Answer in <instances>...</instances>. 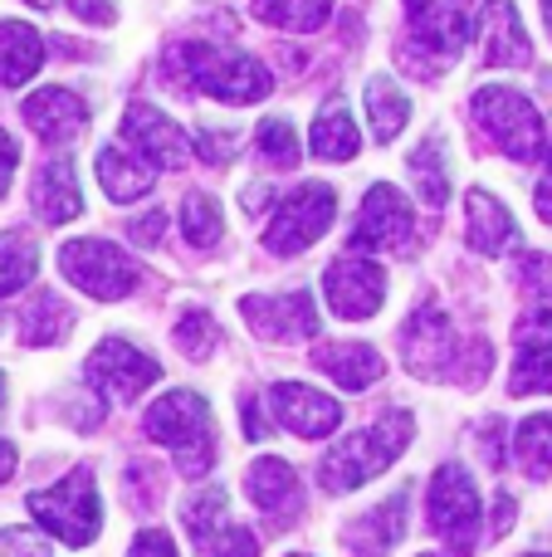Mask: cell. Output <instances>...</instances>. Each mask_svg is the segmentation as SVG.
Listing matches in <instances>:
<instances>
[{
  "label": "cell",
  "mask_w": 552,
  "mask_h": 557,
  "mask_svg": "<svg viewBox=\"0 0 552 557\" xmlns=\"http://www.w3.org/2000/svg\"><path fill=\"white\" fill-rule=\"evenodd\" d=\"M401 357L416 376H436V382H460V386H479L494 362L485 337L465 343L450 327V318L440 308H416L401 327Z\"/></svg>",
  "instance_id": "obj_1"
},
{
  "label": "cell",
  "mask_w": 552,
  "mask_h": 557,
  "mask_svg": "<svg viewBox=\"0 0 552 557\" xmlns=\"http://www.w3.org/2000/svg\"><path fill=\"white\" fill-rule=\"evenodd\" d=\"M411 435H416V421H411V411H387L377 425H372V431L348 435V441H338L328 455H323L318 484L328 494L362 490V484L377 480V474L387 470V465L397 460L401 450H406Z\"/></svg>",
  "instance_id": "obj_2"
},
{
  "label": "cell",
  "mask_w": 552,
  "mask_h": 557,
  "mask_svg": "<svg viewBox=\"0 0 552 557\" xmlns=\"http://www.w3.org/2000/svg\"><path fill=\"white\" fill-rule=\"evenodd\" d=\"M142 425L156 445H166V450L176 455V470H181L186 480L211 474V465H215V421H211V406H205L196 392L156 396V406L147 411Z\"/></svg>",
  "instance_id": "obj_3"
},
{
  "label": "cell",
  "mask_w": 552,
  "mask_h": 557,
  "mask_svg": "<svg viewBox=\"0 0 552 557\" xmlns=\"http://www.w3.org/2000/svg\"><path fill=\"white\" fill-rule=\"evenodd\" d=\"M176 59L186 64V84L211 94L215 103H260L269 98L274 74L244 49H221V45H181Z\"/></svg>",
  "instance_id": "obj_4"
},
{
  "label": "cell",
  "mask_w": 552,
  "mask_h": 557,
  "mask_svg": "<svg viewBox=\"0 0 552 557\" xmlns=\"http://www.w3.org/2000/svg\"><path fill=\"white\" fill-rule=\"evenodd\" d=\"M469 108H475L479 127L489 133V143H494L499 152H509L514 162H538V157L548 152L543 113H538V108L528 103L518 88L489 84V88H479V94L469 98Z\"/></svg>",
  "instance_id": "obj_5"
},
{
  "label": "cell",
  "mask_w": 552,
  "mask_h": 557,
  "mask_svg": "<svg viewBox=\"0 0 552 557\" xmlns=\"http://www.w3.org/2000/svg\"><path fill=\"white\" fill-rule=\"evenodd\" d=\"M29 513H35L39 529H49L59 543L68 548H88L103 529V504H98V484L93 470H74L59 484L29 494Z\"/></svg>",
  "instance_id": "obj_6"
},
{
  "label": "cell",
  "mask_w": 552,
  "mask_h": 557,
  "mask_svg": "<svg viewBox=\"0 0 552 557\" xmlns=\"http://www.w3.org/2000/svg\"><path fill=\"white\" fill-rule=\"evenodd\" d=\"M426 519L430 533L450 548V557H469L479 543V490L469 480V470L460 465H440L430 474V490H426Z\"/></svg>",
  "instance_id": "obj_7"
},
{
  "label": "cell",
  "mask_w": 552,
  "mask_h": 557,
  "mask_svg": "<svg viewBox=\"0 0 552 557\" xmlns=\"http://www.w3.org/2000/svg\"><path fill=\"white\" fill-rule=\"evenodd\" d=\"M59 270L74 288H84L98 304H113V298H127L137 284H142V270L117 250L113 240H68L59 250Z\"/></svg>",
  "instance_id": "obj_8"
},
{
  "label": "cell",
  "mask_w": 552,
  "mask_h": 557,
  "mask_svg": "<svg viewBox=\"0 0 552 557\" xmlns=\"http://www.w3.org/2000/svg\"><path fill=\"white\" fill-rule=\"evenodd\" d=\"M333 215H338V191L323 186V182H309V186H299L293 196L279 201L269 231H264V245H269L274 255H299V250H309V245H318L323 235H328Z\"/></svg>",
  "instance_id": "obj_9"
},
{
  "label": "cell",
  "mask_w": 552,
  "mask_h": 557,
  "mask_svg": "<svg viewBox=\"0 0 552 557\" xmlns=\"http://www.w3.org/2000/svg\"><path fill=\"white\" fill-rule=\"evenodd\" d=\"M84 376L103 401H137V396L162 376V367H156V357H147L142 347L127 343V337H103V343L88 352Z\"/></svg>",
  "instance_id": "obj_10"
},
{
  "label": "cell",
  "mask_w": 552,
  "mask_h": 557,
  "mask_svg": "<svg viewBox=\"0 0 552 557\" xmlns=\"http://www.w3.org/2000/svg\"><path fill=\"white\" fill-rule=\"evenodd\" d=\"M352 250H397L411 255L416 250V215H411V201L397 191V186L377 182L367 191L357 211V225H352Z\"/></svg>",
  "instance_id": "obj_11"
},
{
  "label": "cell",
  "mask_w": 552,
  "mask_h": 557,
  "mask_svg": "<svg viewBox=\"0 0 552 557\" xmlns=\"http://www.w3.org/2000/svg\"><path fill=\"white\" fill-rule=\"evenodd\" d=\"M406 20H411V45L430 54L426 74H440V69L455 64L465 54L469 35H475L469 10L446 5V0H406Z\"/></svg>",
  "instance_id": "obj_12"
},
{
  "label": "cell",
  "mask_w": 552,
  "mask_h": 557,
  "mask_svg": "<svg viewBox=\"0 0 552 557\" xmlns=\"http://www.w3.org/2000/svg\"><path fill=\"white\" fill-rule=\"evenodd\" d=\"M323 294H328L333 313L338 318H352V323H367V318L381 313L387 304V274L367 260V255H342V260L328 264L323 274Z\"/></svg>",
  "instance_id": "obj_13"
},
{
  "label": "cell",
  "mask_w": 552,
  "mask_h": 557,
  "mask_svg": "<svg viewBox=\"0 0 552 557\" xmlns=\"http://www.w3.org/2000/svg\"><path fill=\"white\" fill-rule=\"evenodd\" d=\"M240 313L250 318V327L269 343H303L318 337V304L313 288H289V294H250L240 298Z\"/></svg>",
  "instance_id": "obj_14"
},
{
  "label": "cell",
  "mask_w": 552,
  "mask_h": 557,
  "mask_svg": "<svg viewBox=\"0 0 552 557\" xmlns=\"http://www.w3.org/2000/svg\"><path fill=\"white\" fill-rule=\"evenodd\" d=\"M123 143L133 152H142L147 162L162 166H191L196 162V137L181 133V123H172L166 113H156L152 103H133L123 113Z\"/></svg>",
  "instance_id": "obj_15"
},
{
  "label": "cell",
  "mask_w": 552,
  "mask_h": 557,
  "mask_svg": "<svg viewBox=\"0 0 552 557\" xmlns=\"http://www.w3.org/2000/svg\"><path fill=\"white\" fill-rule=\"evenodd\" d=\"M269 411H274V421H279L289 435H299V441H323V435H333L342 425V406L333 401V396L303 386V382H279L274 386Z\"/></svg>",
  "instance_id": "obj_16"
},
{
  "label": "cell",
  "mask_w": 552,
  "mask_h": 557,
  "mask_svg": "<svg viewBox=\"0 0 552 557\" xmlns=\"http://www.w3.org/2000/svg\"><path fill=\"white\" fill-rule=\"evenodd\" d=\"M524 313H518L514 343L518 347H552V260L548 255H524L514 264Z\"/></svg>",
  "instance_id": "obj_17"
},
{
  "label": "cell",
  "mask_w": 552,
  "mask_h": 557,
  "mask_svg": "<svg viewBox=\"0 0 552 557\" xmlns=\"http://www.w3.org/2000/svg\"><path fill=\"white\" fill-rule=\"evenodd\" d=\"M20 113L35 127V137H45V143H54V147L84 137V127H88V103L64 84H49V88H39V94H29L25 103H20Z\"/></svg>",
  "instance_id": "obj_18"
},
{
  "label": "cell",
  "mask_w": 552,
  "mask_h": 557,
  "mask_svg": "<svg viewBox=\"0 0 552 557\" xmlns=\"http://www.w3.org/2000/svg\"><path fill=\"white\" fill-rule=\"evenodd\" d=\"M479 39H485V64L489 69H528L534 64V45L524 35L514 0H485L479 5Z\"/></svg>",
  "instance_id": "obj_19"
},
{
  "label": "cell",
  "mask_w": 552,
  "mask_h": 557,
  "mask_svg": "<svg viewBox=\"0 0 552 557\" xmlns=\"http://www.w3.org/2000/svg\"><path fill=\"white\" fill-rule=\"evenodd\" d=\"M244 494L254 499V509H264L269 519H279V523H289L293 513H299V504H303L299 474H293V465L279 460V455H264V460L250 465V474H244Z\"/></svg>",
  "instance_id": "obj_20"
},
{
  "label": "cell",
  "mask_w": 552,
  "mask_h": 557,
  "mask_svg": "<svg viewBox=\"0 0 552 557\" xmlns=\"http://www.w3.org/2000/svg\"><path fill=\"white\" fill-rule=\"evenodd\" d=\"M465 235L469 245H475L479 255H489V260H499V255H509L524 235H518V221L509 215L504 201H494L489 191H469L465 196Z\"/></svg>",
  "instance_id": "obj_21"
},
{
  "label": "cell",
  "mask_w": 552,
  "mask_h": 557,
  "mask_svg": "<svg viewBox=\"0 0 552 557\" xmlns=\"http://www.w3.org/2000/svg\"><path fill=\"white\" fill-rule=\"evenodd\" d=\"M29 196H35V215L45 225H64L74 221L78 211H84V186H78V166L68 162V157H54V162L39 166L35 186H29Z\"/></svg>",
  "instance_id": "obj_22"
},
{
  "label": "cell",
  "mask_w": 552,
  "mask_h": 557,
  "mask_svg": "<svg viewBox=\"0 0 552 557\" xmlns=\"http://www.w3.org/2000/svg\"><path fill=\"white\" fill-rule=\"evenodd\" d=\"M98 182H103L108 201L127 206V201H142V196L156 186V166L147 162L142 152H133L127 143L123 147L108 143L103 152H98Z\"/></svg>",
  "instance_id": "obj_23"
},
{
  "label": "cell",
  "mask_w": 552,
  "mask_h": 557,
  "mask_svg": "<svg viewBox=\"0 0 552 557\" xmlns=\"http://www.w3.org/2000/svg\"><path fill=\"white\" fill-rule=\"evenodd\" d=\"M313 362L338 386H348V392H362V386L381 382V372H387L377 347H367V343H318L313 347Z\"/></svg>",
  "instance_id": "obj_24"
},
{
  "label": "cell",
  "mask_w": 552,
  "mask_h": 557,
  "mask_svg": "<svg viewBox=\"0 0 552 557\" xmlns=\"http://www.w3.org/2000/svg\"><path fill=\"white\" fill-rule=\"evenodd\" d=\"M45 64V39L25 20H0V88H20Z\"/></svg>",
  "instance_id": "obj_25"
},
{
  "label": "cell",
  "mask_w": 552,
  "mask_h": 557,
  "mask_svg": "<svg viewBox=\"0 0 552 557\" xmlns=\"http://www.w3.org/2000/svg\"><path fill=\"white\" fill-rule=\"evenodd\" d=\"M401 533H406V490H397L387 504H377L372 513H362V519L352 523L348 529L352 557H387Z\"/></svg>",
  "instance_id": "obj_26"
},
{
  "label": "cell",
  "mask_w": 552,
  "mask_h": 557,
  "mask_svg": "<svg viewBox=\"0 0 552 557\" xmlns=\"http://www.w3.org/2000/svg\"><path fill=\"white\" fill-rule=\"evenodd\" d=\"M362 147V133L352 123V108L342 98H333L318 117H313V133H309V152L318 162H352Z\"/></svg>",
  "instance_id": "obj_27"
},
{
  "label": "cell",
  "mask_w": 552,
  "mask_h": 557,
  "mask_svg": "<svg viewBox=\"0 0 552 557\" xmlns=\"http://www.w3.org/2000/svg\"><path fill=\"white\" fill-rule=\"evenodd\" d=\"M68 333H74V308L59 294H49V288L25 308V318H20V343L25 347H54V343H64Z\"/></svg>",
  "instance_id": "obj_28"
},
{
  "label": "cell",
  "mask_w": 552,
  "mask_h": 557,
  "mask_svg": "<svg viewBox=\"0 0 552 557\" xmlns=\"http://www.w3.org/2000/svg\"><path fill=\"white\" fill-rule=\"evenodd\" d=\"M367 123H372V137H377V143L401 137V127L411 123V98L401 94V84L372 78L367 84Z\"/></svg>",
  "instance_id": "obj_29"
},
{
  "label": "cell",
  "mask_w": 552,
  "mask_h": 557,
  "mask_svg": "<svg viewBox=\"0 0 552 557\" xmlns=\"http://www.w3.org/2000/svg\"><path fill=\"white\" fill-rule=\"evenodd\" d=\"M411 176H416V191L430 211L450 201V172H446V143L440 137H426V143L411 152Z\"/></svg>",
  "instance_id": "obj_30"
},
{
  "label": "cell",
  "mask_w": 552,
  "mask_h": 557,
  "mask_svg": "<svg viewBox=\"0 0 552 557\" xmlns=\"http://www.w3.org/2000/svg\"><path fill=\"white\" fill-rule=\"evenodd\" d=\"M254 15L279 29H293V35H313L328 25L333 0H254Z\"/></svg>",
  "instance_id": "obj_31"
},
{
  "label": "cell",
  "mask_w": 552,
  "mask_h": 557,
  "mask_svg": "<svg viewBox=\"0 0 552 557\" xmlns=\"http://www.w3.org/2000/svg\"><path fill=\"white\" fill-rule=\"evenodd\" d=\"M514 455H518V465H524L528 480H548L552 474V411H538L518 425Z\"/></svg>",
  "instance_id": "obj_32"
},
{
  "label": "cell",
  "mask_w": 552,
  "mask_h": 557,
  "mask_svg": "<svg viewBox=\"0 0 552 557\" xmlns=\"http://www.w3.org/2000/svg\"><path fill=\"white\" fill-rule=\"evenodd\" d=\"M181 519H186V533L196 539V548L211 553V543L230 529V519H225V490H196L191 499H186Z\"/></svg>",
  "instance_id": "obj_33"
},
{
  "label": "cell",
  "mask_w": 552,
  "mask_h": 557,
  "mask_svg": "<svg viewBox=\"0 0 552 557\" xmlns=\"http://www.w3.org/2000/svg\"><path fill=\"white\" fill-rule=\"evenodd\" d=\"M39 270V250L25 235H0V298L20 294Z\"/></svg>",
  "instance_id": "obj_34"
},
{
  "label": "cell",
  "mask_w": 552,
  "mask_h": 557,
  "mask_svg": "<svg viewBox=\"0 0 552 557\" xmlns=\"http://www.w3.org/2000/svg\"><path fill=\"white\" fill-rule=\"evenodd\" d=\"M181 231L196 250H215V240L225 235V215H221V206H215V196H186Z\"/></svg>",
  "instance_id": "obj_35"
},
{
  "label": "cell",
  "mask_w": 552,
  "mask_h": 557,
  "mask_svg": "<svg viewBox=\"0 0 552 557\" xmlns=\"http://www.w3.org/2000/svg\"><path fill=\"white\" fill-rule=\"evenodd\" d=\"M509 392L514 396L552 392V347H518L514 372H509Z\"/></svg>",
  "instance_id": "obj_36"
},
{
  "label": "cell",
  "mask_w": 552,
  "mask_h": 557,
  "mask_svg": "<svg viewBox=\"0 0 552 557\" xmlns=\"http://www.w3.org/2000/svg\"><path fill=\"white\" fill-rule=\"evenodd\" d=\"M254 143H260V157L269 166H299V137H293L289 117H264Z\"/></svg>",
  "instance_id": "obj_37"
},
{
  "label": "cell",
  "mask_w": 552,
  "mask_h": 557,
  "mask_svg": "<svg viewBox=\"0 0 552 557\" xmlns=\"http://www.w3.org/2000/svg\"><path fill=\"white\" fill-rule=\"evenodd\" d=\"M215 318L211 313H186L181 323H176V347H181L186 357H205L215 347Z\"/></svg>",
  "instance_id": "obj_38"
},
{
  "label": "cell",
  "mask_w": 552,
  "mask_h": 557,
  "mask_svg": "<svg viewBox=\"0 0 552 557\" xmlns=\"http://www.w3.org/2000/svg\"><path fill=\"white\" fill-rule=\"evenodd\" d=\"M0 557H54L35 529H0Z\"/></svg>",
  "instance_id": "obj_39"
},
{
  "label": "cell",
  "mask_w": 552,
  "mask_h": 557,
  "mask_svg": "<svg viewBox=\"0 0 552 557\" xmlns=\"http://www.w3.org/2000/svg\"><path fill=\"white\" fill-rule=\"evenodd\" d=\"M235 147H240V137H235V133H215V127H196V152H201L211 166H221L225 157L235 152Z\"/></svg>",
  "instance_id": "obj_40"
},
{
  "label": "cell",
  "mask_w": 552,
  "mask_h": 557,
  "mask_svg": "<svg viewBox=\"0 0 552 557\" xmlns=\"http://www.w3.org/2000/svg\"><path fill=\"white\" fill-rule=\"evenodd\" d=\"M211 557H260V539H254L250 529H225L221 539L211 543Z\"/></svg>",
  "instance_id": "obj_41"
},
{
  "label": "cell",
  "mask_w": 552,
  "mask_h": 557,
  "mask_svg": "<svg viewBox=\"0 0 552 557\" xmlns=\"http://www.w3.org/2000/svg\"><path fill=\"white\" fill-rule=\"evenodd\" d=\"M127 557H181V553H176V543H172V533L166 529H142L133 539V553Z\"/></svg>",
  "instance_id": "obj_42"
},
{
  "label": "cell",
  "mask_w": 552,
  "mask_h": 557,
  "mask_svg": "<svg viewBox=\"0 0 552 557\" xmlns=\"http://www.w3.org/2000/svg\"><path fill=\"white\" fill-rule=\"evenodd\" d=\"M68 15L103 29V25H113L117 20V0H68Z\"/></svg>",
  "instance_id": "obj_43"
},
{
  "label": "cell",
  "mask_w": 552,
  "mask_h": 557,
  "mask_svg": "<svg viewBox=\"0 0 552 557\" xmlns=\"http://www.w3.org/2000/svg\"><path fill=\"white\" fill-rule=\"evenodd\" d=\"M162 231H166V215H162V211H147L142 221H133V225H127V235H133V240L142 245V250H152V245L162 240Z\"/></svg>",
  "instance_id": "obj_44"
},
{
  "label": "cell",
  "mask_w": 552,
  "mask_h": 557,
  "mask_svg": "<svg viewBox=\"0 0 552 557\" xmlns=\"http://www.w3.org/2000/svg\"><path fill=\"white\" fill-rule=\"evenodd\" d=\"M504 421H485V435H479V445H485V455H489V465L494 470H504Z\"/></svg>",
  "instance_id": "obj_45"
},
{
  "label": "cell",
  "mask_w": 552,
  "mask_h": 557,
  "mask_svg": "<svg viewBox=\"0 0 552 557\" xmlns=\"http://www.w3.org/2000/svg\"><path fill=\"white\" fill-rule=\"evenodd\" d=\"M15 162H20V147H15V137L0 127V196L10 191V176H15Z\"/></svg>",
  "instance_id": "obj_46"
},
{
  "label": "cell",
  "mask_w": 552,
  "mask_h": 557,
  "mask_svg": "<svg viewBox=\"0 0 552 557\" xmlns=\"http://www.w3.org/2000/svg\"><path fill=\"white\" fill-rule=\"evenodd\" d=\"M514 513H518V504L509 499V494H499L494 499V539H504V533L514 529Z\"/></svg>",
  "instance_id": "obj_47"
},
{
  "label": "cell",
  "mask_w": 552,
  "mask_h": 557,
  "mask_svg": "<svg viewBox=\"0 0 552 557\" xmlns=\"http://www.w3.org/2000/svg\"><path fill=\"white\" fill-rule=\"evenodd\" d=\"M538 215L552 225V162H548V172H543V182H538Z\"/></svg>",
  "instance_id": "obj_48"
},
{
  "label": "cell",
  "mask_w": 552,
  "mask_h": 557,
  "mask_svg": "<svg viewBox=\"0 0 552 557\" xmlns=\"http://www.w3.org/2000/svg\"><path fill=\"white\" fill-rule=\"evenodd\" d=\"M10 474H15V445L0 441V484H5Z\"/></svg>",
  "instance_id": "obj_49"
},
{
  "label": "cell",
  "mask_w": 552,
  "mask_h": 557,
  "mask_svg": "<svg viewBox=\"0 0 552 557\" xmlns=\"http://www.w3.org/2000/svg\"><path fill=\"white\" fill-rule=\"evenodd\" d=\"M147 474H152V470H147V465H133V474H127V480L147 484ZM156 499H162V490H152V494H147V499H142V509H152V504H156Z\"/></svg>",
  "instance_id": "obj_50"
},
{
  "label": "cell",
  "mask_w": 552,
  "mask_h": 557,
  "mask_svg": "<svg viewBox=\"0 0 552 557\" xmlns=\"http://www.w3.org/2000/svg\"><path fill=\"white\" fill-rule=\"evenodd\" d=\"M543 25H548V35H552V0H543Z\"/></svg>",
  "instance_id": "obj_51"
},
{
  "label": "cell",
  "mask_w": 552,
  "mask_h": 557,
  "mask_svg": "<svg viewBox=\"0 0 552 557\" xmlns=\"http://www.w3.org/2000/svg\"><path fill=\"white\" fill-rule=\"evenodd\" d=\"M25 5H35V10H49V5H54V0H25Z\"/></svg>",
  "instance_id": "obj_52"
},
{
  "label": "cell",
  "mask_w": 552,
  "mask_h": 557,
  "mask_svg": "<svg viewBox=\"0 0 552 557\" xmlns=\"http://www.w3.org/2000/svg\"><path fill=\"white\" fill-rule=\"evenodd\" d=\"M0 406H5V376H0Z\"/></svg>",
  "instance_id": "obj_53"
},
{
  "label": "cell",
  "mask_w": 552,
  "mask_h": 557,
  "mask_svg": "<svg viewBox=\"0 0 552 557\" xmlns=\"http://www.w3.org/2000/svg\"><path fill=\"white\" fill-rule=\"evenodd\" d=\"M421 557H446V553H421Z\"/></svg>",
  "instance_id": "obj_54"
},
{
  "label": "cell",
  "mask_w": 552,
  "mask_h": 557,
  "mask_svg": "<svg viewBox=\"0 0 552 557\" xmlns=\"http://www.w3.org/2000/svg\"><path fill=\"white\" fill-rule=\"evenodd\" d=\"M524 557H548V553H524Z\"/></svg>",
  "instance_id": "obj_55"
},
{
  "label": "cell",
  "mask_w": 552,
  "mask_h": 557,
  "mask_svg": "<svg viewBox=\"0 0 552 557\" xmlns=\"http://www.w3.org/2000/svg\"><path fill=\"white\" fill-rule=\"evenodd\" d=\"M289 557H309V553H289Z\"/></svg>",
  "instance_id": "obj_56"
}]
</instances>
